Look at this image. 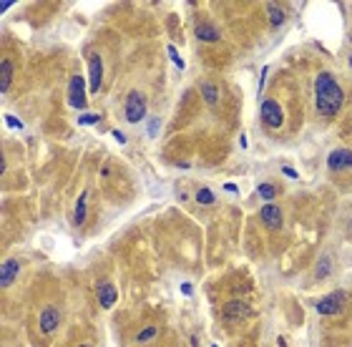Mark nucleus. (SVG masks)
Instances as JSON below:
<instances>
[{
  "label": "nucleus",
  "instance_id": "obj_19",
  "mask_svg": "<svg viewBox=\"0 0 352 347\" xmlns=\"http://www.w3.org/2000/svg\"><path fill=\"white\" fill-rule=\"evenodd\" d=\"M153 337H156V327H146V330H141V332L136 335V342L143 345V342H148V340H153Z\"/></svg>",
  "mask_w": 352,
  "mask_h": 347
},
{
  "label": "nucleus",
  "instance_id": "obj_27",
  "mask_svg": "<svg viewBox=\"0 0 352 347\" xmlns=\"http://www.w3.org/2000/svg\"><path fill=\"white\" fill-rule=\"evenodd\" d=\"M113 139H116V141H119V143H126V136H124L121 131H113Z\"/></svg>",
  "mask_w": 352,
  "mask_h": 347
},
{
  "label": "nucleus",
  "instance_id": "obj_29",
  "mask_svg": "<svg viewBox=\"0 0 352 347\" xmlns=\"http://www.w3.org/2000/svg\"><path fill=\"white\" fill-rule=\"evenodd\" d=\"M224 189H226V191H234V194H237V184H231V181H229V184H224Z\"/></svg>",
  "mask_w": 352,
  "mask_h": 347
},
{
  "label": "nucleus",
  "instance_id": "obj_8",
  "mask_svg": "<svg viewBox=\"0 0 352 347\" xmlns=\"http://www.w3.org/2000/svg\"><path fill=\"white\" fill-rule=\"evenodd\" d=\"M262 221H264L267 226H272V229L282 226V214H280V207H277V204H272V202H267V204L262 207Z\"/></svg>",
  "mask_w": 352,
  "mask_h": 347
},
{
  "label": "nucleus",
  "instance_id": "obj_24",
  "mask_svg": "<svg viewBox=\"0 0 352 347\" xmlns=\"http://www.w3.org/2000/svg\"><path fill=\"white\" fill-rule=\"evenodd\" d=\"M5 124H8L10 129H23V124L15 119V116H5Z\"/></svg>",
  "mask_w": 352,
  "mask_h": 347
},
{
  "label": "nucleus",
  "instance_id": "obj_15",
  "mask_svg": "<svg viewBox=\"0 0 352 347\" xmlns=\"http://www.w3.org/2000/svg\"><path fill=\"white\" fill-rule=\"evenodd\" d=\"M10 70H13V63L8 58H3V63H0V91H3V93L10 86Z\"/></svg>",
  "mask_w": 352,
  "mask_h": 347
},
{
  "label": "nucleus",
  "instance_id": "obj_3",
  "mask_svg": "<svg viewBox=\"0 0 352 347\" xmlns=\"http://www.w3.org/2000/svg\"><path fill=\"white\" fill-rule=\"evenodd\" d=\"M262 121H264V126H269V129H280V126H282L284 113H282V106H280L275 98H269V101L262 103Z\"/></svg>",
  "mask_w": 352,
  "mask_h": 347
},
{
  "label": "nucleus",
  "instance_id": "obj_23",
  "mask_svg": "<svg viewBox=\"0 0 352 347\" xmlns=\"http://www.w3.org/2000/svg\"><path fill=\"white\" fill-rule=\"evenodd\" d=\"M96 121H98L96 113H83L81 119H78V124H81V126H88V124H96Z\"/></svg>",
  "mask_w": 352,
  "mask_h": 347
},
{
  "label": "nucleus",
  "instance_id": "obj_16",
  "mask_svg": "<svg viewBox=\"0 0 352 347\" xmlns=\"http://www.w3.org/2000/svg\"><path fill=\"white\" fill-rule=\"evenodd\" d=\"M202 93H204L207 106H216V101H219V91H216V86H214V83H202Z\"/></svg>",
  "mask_w": 352,
  "mask_h": 347
},
{
  "label": "nucleus",
  "instance_id": "obj_26",
  "mask_svg": "<svg viewBox=\"0 0 352 347\" xmlns=\"http://www.w3.org/2000/svg\"><path fill=\"white\" fill-rule=\"evenodd\" d=\"M181 292H184V294L189 297V294L194 292V289H191V282H184V284H181Z\"/></svg>",
  "mask_w": 352,
  "mask_h": 347
},
{
  "label": "nucleus",
  "instance_id": "obj_25",
  "mask_svg": "<svg viewBox=\"0 0 352 347\" xmlns=\"http://www.w3.org/2000/svg\"><path fill=\"white\" fill-rule=\"evenodd\" d=\"M156 134H159V121H148V136H156Z\"/></svg>",
  "mask_w": 352,
  "mask_h": 347
},
{
  "label": "nucleus",
  "instance_id": "obj_9",
  "mask_svg": "<svg viewBox=\"0 0 352 347\" xmlns=\"http://www.w3.org/2000/svg\"><path fill=\"white\" fill-rule=\"evenodd\" d=\"M58 320H61V315H58L56 307H46L43 315H41V332L43 335H51L58 327Z\"/></svg>",
  "mask_w": 352,
  "mask_h": 347
},
{
  "label": "nucleus",
  "instance_id": "obj_13",
  "mask_svg": "<svg viewBox=\"0 0 352 347\" xmlns=\"http://www.w3.org/2000/svg\"><path fill=\"white\" fill-rule=\"evenodd\" d=\"M86 204H88V191H83V194L78 197V202H75V211H73V224L75 226H81L83 219H86Z\"/></svg>",
  "mask_w": 352,
  "mask_h": 347
},
{
  "label": "nucleus",
  "instance_id": "obj_31",
  "mask_svg": "<svg viewBox=\"0 0 352 347\" xmlns=\"http://www.w3.org/2000/svg\"><path fill=\"white\" fill-rule=\"evenodd\" d=\"M239 146H242V148H247V136H244V134L239 136Z\"/></svg>",
  "mask_w": 352,
  "mask_h": 347
},
{
  "label": "nucleus",
  "instance_id": "obj_11",
  "mask_svg": "<svg viewBox=\"0 0 352 347\" xmlns=\"http://www.w3.org/2000/svg\"><path fill=\"white\" fill-rule=\"evenodd\" d=\"M116 289H113V284H108V282H103V284H98V302H101V307L103 310H111L113 307V302H116Z\"/></svg>",
  "mask_w": 352,
  "mask_h": 347
},
{
  "label": "nucleus",
  "instance_id": "obj_22",
  "mask_svg": "<svg viewBox=\"0 0 352 347\" xmlns=\"http://www.w3.org/2000/svg\"><path fill=\"white\" fill-rule=\"evenodd\" d=\"M166 51H169V56H171V61H174V66H176V68H179V70H184V68H186V66H184V61H181V56H179V53H176V48H174V46H169V48H166Z\"/></svg>",
  "mask_w": 352,
  "mask_h": 347
},
{
  "label": "nucleus",
  "instance_id": "obj_17",
  "mask_svg": "<svg viewBox=\"0 0 352 347\" xmlns=\"http://www.w3.org/2000/svg\"><path fill=\"white\" fill-rule=\"evenodd\" d=\"M267 15H269V23H272V25H282V23H284V13H282L277 5H269V8H267Z\"/></svg>",
  "mask_w": 352,
  "mask_h": 347
},
{
  "label": "nucleus",
  "instance_id": "obj_34",
  "mask_svg": "<svg viewBox=\"0 0 352 347\" xmlns=\"http://www.w3.org/2000/svg\"><path fill=\"white\" fill-rule=\"evenodd\" d=\"M81 347H88V345H81Z\"/></svg>",
  "mask_w": 352,
  "mask_h": 347
},
{
  "label": "nucleus",
  "instance_id": "obj_4",
  "mask_svg": "<svg viewBox=\"0 0 352 347\" xmlns=\"http://www.w3.org/2000/svg\"><path fill=\"white\" fill-rule=\"evenodd\" d=\"M345 304H347V294L345 292H332V294H327L325 299H320L315 304V310L320 315H337V312H342Z\"/></svg>",
  "mask_w": 352,
  "mask_h": 347
},
{
  "label": "nucleus",
  "instance_id": "obj_32",
  "mask_svg": "<svg viewBox=\"0 0 352 347\" xmlns=\"http://www.w3.org/2000/svg\"><path fill=\"white\" fill-rule=\"evenodd\" d=\"M350 66H352V58H350Z\"/></svg>",
  "mask_w": 352,
  "mask_h": 347
},
{
  "label": "nucleus",
  "instance_id": "obj_1",
  "mask_svg": "<svg viewBox=\"0 0 352 347\" xmlns=\"http://www.w3.org/2000/svg\"><path fill=\"white\" fill-rule=\"evenodd\" d=\"M315 96H317V111L322 116H335L340 111L342 101H345L342 88L337 86L335 75L327 73V70H322L315 78Z\"/></svg>",
  "mask_w": 352,
  "mask_h": 347
},
{
  "label": "nucleus",
  "instance_id": "obj_7",
  "mask_svg": "<svg viewBox=\"0 0 352 347\" xmlns=\"http://www.w3.org/2000/svg\"><path fill=\"white\" fill-rule=\"evenodd\" d=\"M327 166H330L332 171H345V169H350V166H352V151H350V148H337V151H332L330 156H327Z\"/></svg>",
  "mask_w": 352,
  "mask_h": 347
},
{
  "label": "nucleus",
  "instance_id": "obj_30",
  "mask_svg": "<svg viewBox=\"0 0 352 347\" xmlns=\"http://www.w3.org/2000/svg\"><path fill=\"white\" fill-rule=\"evenodd\" d=\"M13 3H10V0H3V3H0V10H8Z\"/></svg>",
  "mask_w": 352,
  "mask_h": 347
},
{
  "label": "nucleus",
  "instance_id": "obj_10",
  "mask_svg": "<svg viewBox=\"0 0 352 347\" xmlns=\"http://www.w3.org/2000/svg\"><path fill=\"white\" fill-rule=\"evenodd\" d=\"M252 315V307H247V304H242V302H231V304H226L224 307V317L231 322V320H247Z\"/></svg>",
  "mask_w": 352,
  "mask_h": 347
},
{
  "label": "nucleus",
  "instance_id": "obj_33",
  "mask_svg": "<svg viewBox=\"0 0 352 347\" xmlns=\"http://www.w3.org/2000/svg\"><path fill=\"white\" fill-rule=\"evenodd\" d=\"M211 347H219V345H211Z\"/></svg>",
  "mask_w": 352,
  "mask_h": 347
},
{
  "label": "nucleus",
  "instance_id": "obj_21",
  "mask_svg": "<svg viewBox=\"0 0 352 347\" xmlns=\"http://www.w3.org/2000/svg\"><path fill=\"white\" fill-rule=\"evenodd\" d=\"M327 275H330V257H322L320 259V269H317V279H322Z\"/></svg>",
  "mask_w": 352,
  "mask_h": 347
},
{
  "label": "nucleus",
  "instance_id": "obj_6",
  "mask_svg": "<svg viewBox=\"0 0 352 347\" xmlns=\"http://www.w3.org/2000/svg\"><path fill=\"white\" fill-rule=\"evenodd\" d=\"M101 81H103V63H101V56H91V63H88V88L93 93L101 91Z\"/></svg>",
  "mask_w": 352,
  "mask_h": 347
},
{
  "label": "nucleus",
  "instance_id": "obj_5",
  "mask_svg": "<svg viewBox=\"0 0 352 347\" xmlns=\"http://www.w3.org/2000/svg\"><path fill=\"white\" fill-rule=\"evenodd\" d=\"M83 78L81 75H73L70 83H68V103L78 111H83L86 108V93H83Z\"/></svg>",
  "mask_w": 352,
  "mask_h": 347
},
{
  "label": "nucleus",
  "instance_id": "obj_12",
  "mask_svg": "<svg viewBox=\"0 0 352 347\" xmlns=\"http://www.w3.org/2000/svg\"><path fill=\"white\" fill-rule=\"evenodd\" d=\"M18 262L15 259H8L5 264H3V277H0V284H3V287H10L13 284V279L18 277Z\"/></svg>",
  "mask_w": 352,
  "mask_h": 347
},
{
  "label": "nucleus",
  "instance_id": "obj_14",
  "mask_svg": "<svg viewBox=\"0 0 352 347\" xmlns=\"http://www.w3.org/2000/svg\"><path fill=\"white\" fill-rule=\"evenodd\" d=\"M194 35L199 38V41H209V43H214L216 38H219V33H216V28L214 25H197V30H194Z\"/></svg>",
  "mask_w": 352,
  "mask_h": 347
},
{
  "label": "nucleus",
  "instance_id": "obj_28",
  "mask_svg": "<svg viewBox=\"0 0 352 347\" xmlns=\"http://www.w3.org/2000/svg\"><path fill=\"white\" fill-rule=\"evenodd\" d=\"M282 171H284V176H289V179H297V171H292L289 166H284Z\"/></svg>",
  "mask_w": 352,
  "mask_h": 347
},
{
  "label": "nucleus",
  "instance_id": "obj_20",
  "mask_svg": "<svg viewBox=\"0 0 352 347\" xmlns=\"http://www.w3.org/2000/svg\"><path fill=\"white\" fill-rule=\"evenodd\" d=\"M257 191H259V197H262V199H267V202L275 199V186H272V184H262Z\"/></svg>",
  "mask_w": 352,
  "mask_h": 347
},
{
  "label": "nucleus",
  "instance_id": "obj_2",
  "mask_svg": "<svg viewBox=\"0 0 352 347\" xmlns=\"http://www.w3.org/2000/svg\"><path fill=\"white\" fill-rule=\"evenodd\" d=\"M143 113H146V98L141 91H131L126 96V121L129 124H136L143 119Z\"/></svg>",
  "mask_w": 352,
  "mask_h": 347
},
{
  "label": "nucleus",
  "instance_id": "obj_18",
  "mask_svg": "<svg viewBox=\"0 0 352 347\" xmlns=\"http://www.w3.org/2000/svg\"><path fill=\"white\" fill-rule=\"evenodd\" d=\"M197 202H199V204H214V191L199 189V191H197Z\"/></svg>",
  "mask_w": 352,
  "mask_h": 347
}]
</instances>
